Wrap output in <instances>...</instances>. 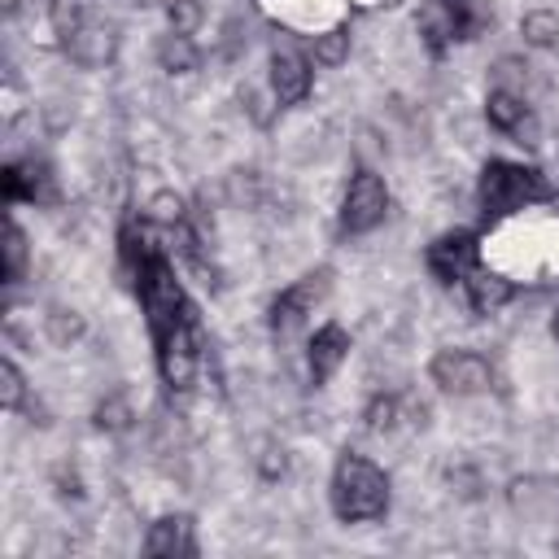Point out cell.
I'll return each mask as SVG.
<instances>
[{"label": "cell", "instance_id": "obj_28", "mask_svg": "<svg viewBox=\"0 0 559 559\" xmlns=\"http://www.w3.org/2000/svg\"><path fill=\"white\" fill-rule=\"evenodd\" d=\"M22 393H26V380H22L17 362L4 358V362H0V397H4V411H17V406H22Z\"/></svg>", "mask_w": 559, "mask_h": 559}, {"label": "cell", "instance_id": "obj_5", "mask_svg": "<svg viewBox=\"0 0 559 559\" xmlns=\"http://www.w3.org/2000/svg\"><path fill=\"white\" fill-rule=\"evenodd\" d=\"M389 210V188L376 170H358L345 188V201H341V231L349 236H362L371 231Z\"/></svg>", "mask_w": 559, "mask_h": 559}, {"label": "cell", "instance_id": "obj_4", "mask_svg": "<svg viewBox=\"0 0 559 559\" xmlns=\"http://www.w3.org/2000/svg\"><path fill=\"white\" fill-rule=\"evenodd\" d=\"M135 288H140V306H144V314H148V332L153 336H162L166 328H175L183 314H188V297H183V284L175 280V266H170V258L162 253V258H153L140 275H135Z\"/></svg>", "mask_w": 559, "mask_h": 559}, {"label": "cell", "instance_id": "obj_2", "mask_svg": "<svg viewBox=\"0 0 559 559\" xmlns=\"http://www.w3.org/2000/svg\"><path fill=\"white\" fill-rule=\"evenodd\" d=\"M555 188L542 170L533 166H515V162H489L480 170V188H476V201L485 210V218H502V214H515V210H528L537 201H550Z\"/></svg>", "mask_w": 559, "mask_h": 559}, {"label": "cell", "instance_id": "obj_1", "mask_svg": "<svg viewBox=\"0 0 559 559\" xmlns=\"http://www.w3.org/2000/svg\"><path fill=\"white\" fill-rule=\"evenodd\" d=\"M332 511L345 524L380 520L389 511V476L362 454H341L332 472Z\"/></svg>", "mask_w": 559, "mask_h": 559}, {"label": "cell", "instance_id": "obj_29", "mask_svg": "<svg viewBox=\"0 0 559 559\" xmlns=\"http://www.w3.org/2000/svg\"><path fill=\"white\" fill-rule=\"evenodd\" d=\"M17 4H22V0H0V9H4V17H13V13H17Z\"/></svg>", "mask_w": 559, "mask_h": 559}, {"label": "cell", "instance_id": "obj_10", "mask_svg": "<svg viewBox=\"0 0 559 559\" xmlns=\"http://www.w3.org/2000/svg\"><path fill=\"white\" fill-rule=\"evenodd\" d=\"M485 118H489L493 131L515 135L520 144H537V127H533L528 105L520 100V92H511V87H493L489 100H485Z\"/></svg>", "mask_w": 559, "mask_h": 559}, {"label": "cell", "instance_id": "obj_12", "mask_svg": "<svg viewBox=\"0 0 559 559\" xmlns=\"http://www.w3.org/2000/svg\"><path fill=\"white\" fill-rule=\"evenodd\" d=\"M0 183H4V201H9V205H13V201H52V197H57L48 166L35 162V157L9 162L4 175H0Z\"/></svg>", "mask_w": 559, "mask_h": 559}, {"label": "cell", "instance_id": "obj_19", "mask_svg": "<svg viewBox=\"0 0 559 559\" xmlns=\"http://www.w3.org/2000/svg\"><path fill=\"white\" fill-rule=\"evenodd\" d=\"M520 31H524V39H528L533 48H555V44H559V17H555L550 9H533V13H524Z\"/></svg>", "mask_w": 559, "mask_h": 559}, {"label": "cell", "instance_id": "obj_30", "mask_svg": "<svg viewBox=\"0 0 559 559\" xmlns=\"http://www.w3.org/2000/svg\"><path fill=\"white\" fill-rule=\"evenodd\" d=\"M349 4H358V9H376V4H393V0H349Z\"/></svg>", "mask_w": 559, "mask_h": 559}, {"label": "cell", "instance_id": "obj_8", "mask_svg": "<svg viewBox=\"0 0 559 559\" xmlns=\"http://www.w3.org/2000/svg\"><path fill=\"white\" fill-rule=\"evenodd\" d=\"M328 280H332V275L319 266V271L301 275L297 284H288V288L271 301V332H275V336H288V332H293V328H297V323H301V319L323 301Z\"/></svg>", "mask_w": 559, "mask_h": 559}, {"label": "cell", "instance_id": "obj_15", "mask_svg": "<svg viewBox=\"0 0 559 559\" xmlns=\"http://www.w3.org/2000/svg\"><path fill=\"white\" fill-rule=\"evenodd\" d=\"M467 301H472V310L476 314H493L498 306H507L511 301V280L507 275H498V271H485V266H476L472 275H467Z\"/></svg>", "mask_w": 559, "mask_h": 559}, {"label": "cell", "instance_id": "obj_6", "mask_svg": "<svg viewBox=\"0 0 559 559\" xmlns=\"http://www.w3.org/2000/svg\"><path fill=\"white\" fill-rule=\"evenodd\" d=\"M428 371H432V384H441V389L454 393V397L485 393V389L493 384V367H489V358H480L476 349H441Z\"/></svg>", "mask_w": 559, "mask_h": 559}, {"label": "cell", "instance_id": "obj_7", "mask_svg": "<svg viewBox=\"0 0 559 559\" xmlns=\"http://www.w3.org/2000/svg\"><path fill=\"white\" fill-rule=\"evenodd\" d=\"M480 266V245L472 231H445L428 245V271L437 275V284L454 288V284H467V275Z\"/></svg>", "mask_w": 559, "mask_h": 559}, {"label": "cell", "instance_id": "obj_9", "mask_svg": "<svg viewBox=\"0 0 559 559\" xmlns=\"http://www.w3.org/2000/svg\"><path fill=\"white\" fill-rule=\"evenodd\" d=\"M61 48H66V57H70L74 66H83V70H100V66L114 61V52H118V35H114L109 22H83Z\"/></svg>", "mask_w": 559, "mask_h": 559}, {"label": "cell", "instance_id": "obj_17", "mask_svg": "<svg viewBox=\"0 0 559 559\" xmlns=\"http://www.w3.org/2000/svg\"><path fill=\"white\" fill-rule=\"evenodd\" d=\"M450 9V22H454V39H476L493 13H489V0H445Z\"/></svg>", "mask_w": 559, "mask_h": 559}, {"label": "cell", "instance_id": "obj_3", "mask_svg": "<svg viewBox=\"0 0 559 559\" xmlns=\"http://www.w3.org/2000/svg\"><path fill=\"white\" fill-rule=\"evenodd\" d=\"M153 341H157V371H162L166 389H175V393L192 389L197 367H201V345H205L197 306H188V314L175 328H166L162 336H153Z\"/></svg>", "mask_w": 559, "mask_h": 559}, {"label": "cell", "instance_id": "obj_24", "mask_svg": "<svg viewBox=\"0 0 559 559\" xmlns=\"http://www.w3.org/2000/svg\"><path fill=\"white\" fill-rule=\"evenodd\" d=\"M131 419H135V411L122 393H114L96 406V428H105V432H122V428H131Z\"/></svg>", "mask_w": 559, "mask_h": 559}, {"label": "cell", "instance_id": "obj_16", "mask_svg": "<svg viewBox=\"0 0 559 559\" xmlns=\"http://www.w3.org/2000/svg\"><path fill=\"white\" fill-rule=\"evenodd\" d=\"M415 26H419V35H424V44H428V52H432V57H441V52L454 44V22H450L445 0H424V4H419Z\"/></svg>", "mask_w": 559, "mask_h": 559}, {"label": "cell", "instance_id": "obj_20", "mask_svg": "<svg viewBox=\"0 0 559 559\" xmlns=\"http://www.w3.org/2000/svg\"><path fill=\"white\" fill-rule=\"evenodd\" d=\"M349 57V31L345 26H328L314 35V61L319 66H341Z\"/></svg>", "mask_w": 559, "mask_h": 559}, {"label": "cell", "instance_id": "obj_14", "mask_svg": "<svg viewBox=\"0 0 559 559\" xmlns=\"http://www.w3.org/2000/svg\"><path fill=\"white\" fill-rule=\"evenodd\" d=\"M345 354H349V332L341 323H323L310 336V380L314 384H328L336 376V367L345 362Z\"/></svg>", "mask_w": 559, "mask_h": 559}, {"label": "cell", "instance_id": "obj_23", "mask_svg": "<svg viewBox=\"0 0 559 559\" xmlns=\"http://www.w3.org/2000/svg\"><path fill=\"white\" fill-rule=\"evenodd\" d=\"M166 22L175 35H197V26L205 22V4L201 0H170L166 4Z\"/></svg>", "mask_w": 559, "mask_h": 559}, {"label": "cell", "instance_id": "obj_13", "mask_svg": "<svg viewBox=\"0 0 559 559\" xmlns=\"http://www.w3.org/2000/svg\"><path fill=\"white\" fill-rule=\"evenodd\" d=\"M144 555H153V559H188V555H197L192 520L188 515H162L144 537Z\"/></svg>", "mask_w": 559, "mask_h": 559}, {"label": "cell", "instance_id": "obj_22", "mask_svg": "<svg viewBox=\"0 0 559 559\" xmlns=\"http://www.w3.org/2000/svg\"><path fill=\"white\" fill-rule=\"evenodd\" d=\"M22 266H26V236L9 218V227H4V284H17L22 280Z\"/></svg>", "mask_w": 559, "mask_h": 559}, {"label": "cell", "instance_id": "obj_25", "mask_svg": "<svg viewBox=\"0 0 559 559\" xmlns=\"http://www.w3.org/2000/svg\"><path fill=\"white\" fill-rule=\"evenodd\" d=\"M44 323H48V336H52L57 345H70V341L83 336V319H79L74 310H61V306H57V310L44 314Z\"/></svg>", "mask_w": 559, "mask_h": 559}, {"label": "cell", "instance_id": "obj_31", "mask_svg": "<svg viewBox=\"0 0 559 559\" xmlns=\"http://www.w3.org/2000/svg\"><path fill=\"white\" fill-rule=\"evenodd\" d=\"M550 336L559 341V310H555V319H550Z\"/></svg>", "mask_w": 559, "mask_h": 559}, {"label": "cell", "instance_id": "obj_18", "mask_svg": "<svg viewBox=\"0 0 559 559\" xmlns=\"http://www.w3.org/2000/svg\"><path fill=\"white\" fill-rule=\"evenodd\" d=\"M157 61H162L166 74H188V70H197L201 52H197L192 35H175V31H170V35L157 44Z\"/></svg>", "mask_w": 559, "mask_h": 559}, {"label": "cell", "instance_id": "obj_26", "mask_svg": "<svg viewBox=\"0 0 559 559\" xmlns=\"http://www.w3.org/2000/svg\"><path fill=\"white\" fill-rule=\"evenodd\" d=\"M362 419H367V428H371V432L393 428V424H397V397H393V393H376V397L367 402Z\"/></svg>", "mask_w": 559, "mask_h": 559}, {"label": "cell", "instance_id": "obj_27", "mask_svg": "<svg viewBox=\"0 0 559 559\" xmlns=\"http://www.w3.org/2000/svg\"><path fill=\"white\" fill-rule=\"evenodd\" d=\"M148 223H157V227L183 223V201H179L175 192H157V197L148 201Z\"/></svg>", "mask_w": 559, "mask_h": 559}, {"label": "cell", "instance_id": "obj_11", "mask_svg": "<svg viewBox=\"0 0 559 559\" xmlns=\"http://www.w3.org/2000/svg\"><path fill=\"white\" fill-rule=\"evenodd\" d=\"M271 87L280 105H301L310 96V61L293 48H275L271 57Z\"/></svg>", "mask_w": 559, "mask_h": 559}, {"label": "cell", "instance_id": "obj_21", "mask_svg": "<svg viewBox=\"0 0 559 559\" xmlns=\"http://www.w3.org/2000/svg\"><path fill=\"white\" fill-rule=\"evenodd\" d=\"M48 22H52V35L66 44L83 22H87V9H83V0H52V9H48Z\"/></svg>", "mask_w": 559, "mask_h": 559}]
</instances>
